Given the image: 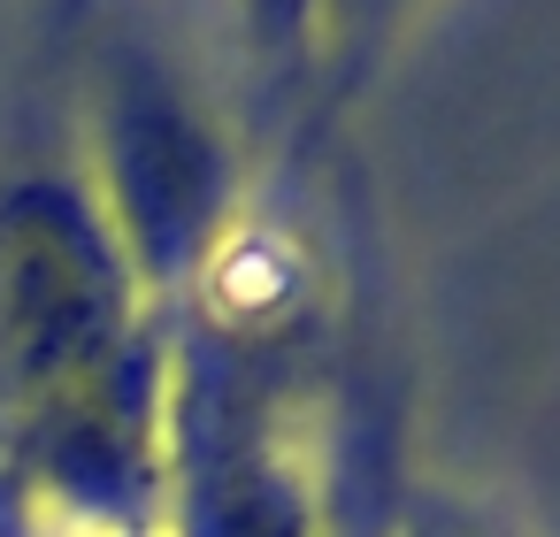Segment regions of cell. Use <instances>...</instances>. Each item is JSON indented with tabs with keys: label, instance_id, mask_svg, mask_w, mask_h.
Instances as JSON below:
<instances>
[{
	"label": "cell",
	"instance_id": "obj_1",
	"mask_svg": "<svg viewBox=\"0 0 560 537\" xmlns=\"http://www.w3.org/2000/svg\"><path fill=\"white\" fill-rule=\"evenodd\" d=\"M392 537H506V529H491V522H476V514H453V506H415Z\"/></svg>",
	"mask_w": 560,
	"mask_h": 537
}]
</instances>
